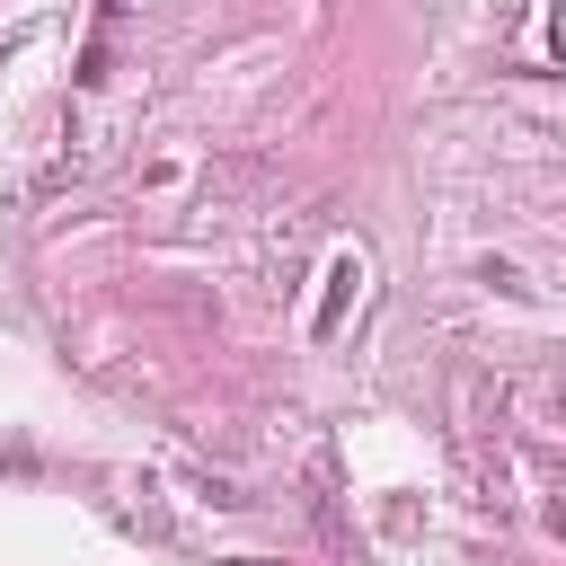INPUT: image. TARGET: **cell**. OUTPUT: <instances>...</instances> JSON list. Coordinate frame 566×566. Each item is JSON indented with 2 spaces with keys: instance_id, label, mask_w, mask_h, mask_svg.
I'll return each instance as SVG.
<instances>
[{
  "instance_id": "cell-1",
  "label": "cell",
  "mask_w": 566,
  "mask_h": 566,
  "mask_svg": "<svg viewBox=\"0 0 566 566\" xmlns=\"http://www.w3.org/2000/svg\"><path fill=\"white\" fill-rule=\"evenodd\" d=\"M265 186V159H212L203 168V212H230V203H248Z\"/></svg>"
},
{
  "instance_id": "cell-2",
  "label": "cell",
  "mask_w": 566,
  "mask_h": 566,
  "mask_svg": "<svg viewBox=\"0 0 566 566\" xmlns=\"http://www.w3.org/2000/svg\"><path fill=\"white\" fill-rule=\"evenodd\" d=\"M327 283H336V292H327V310H318V336H336V327H345V292H354V283H363V265H354V256H345V265H336V274H327Z\"/></svg>"
},
{
  "instance_id": "cell-3",
  "label": "cell",
  "mask_w": 566,
  "mask_h": 566,
  "mask_svg": "<svg viewBox=\"0 0 566 566\" xmlns=\"http://www.w3.org/2000/svg\"><path fill=\"white\" fill-rule=\"evenodd\" d=\"M212 566H283V557H212Z\"/></svg>"
}]
</instances>
